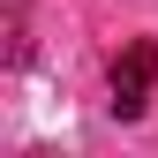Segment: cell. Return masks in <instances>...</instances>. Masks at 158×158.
Here are the masks:
<instances>
[{"mask_svg": "<svg viewBox=\"0 0 158 158\" xmlns=\"http://www.w3.org/2000/svg\"><path fill=\"white\" fill-rule=\"evenodd\" d=\"M151 90H158V38H128L121 60H113V113L121 121H143Z\"/></svg>", "mask_w": 158, "mask_h": 158, "instance_id": "1", "label": "cell"}]
</instances>
